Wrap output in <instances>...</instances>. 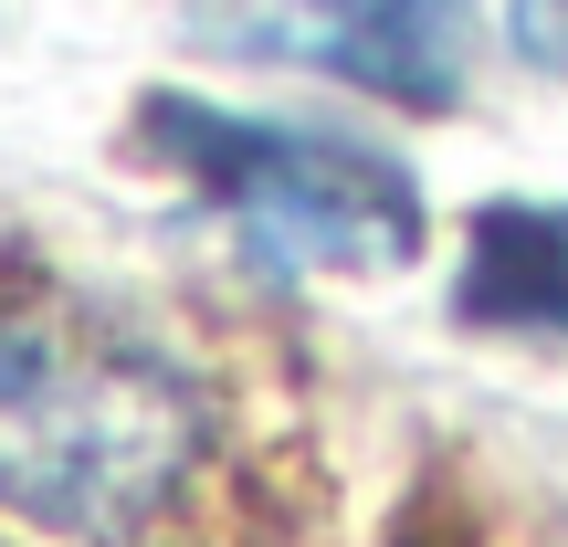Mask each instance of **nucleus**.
<instances>
[{
    "label": "nucleus",
    "instance_id": "obj_1",
    "mask_svg": "<svg viewBox=\"0 0 568 547\" xmlns=\"http://www.w3.org/2000/svg\"><path fill=\"white\" fill-rule=\"evenodd\" d=\"M201 453L211 422L169 358L116 326L0 305V516L126 547L201 485Z\"/></svg>",
    "mask_w": 568,
    "mask_h": 547
},
{
    "label": "nucleus",
    "instance_id": "obj_2",
    "mask_svg": "<svg viewBox=\"0 0 568 547\" xmlns=\"http://www.w3.org/2000/svg\"><path fill=\"white\" fill-rule=\"evenodd\" d=\"M148 138L169 169L211 190L253 243L295 253V264H400L422 243V190L379 159V148L316 138V126H264V117H222V105H148Z\"/></svg>",
    "mask_w": 568,
    "mask_h": 547
},
{
    "label": "nucleus",
    "instance_id": "obj_3",
    "mask_svg": "<svg viewBox=\"0 0 568 547\" xmlns=\"http://www.w3.org/2000/svg\"><path fill=\"white\" fill-rule=\"evenodd\" d=\"M180 11L222 53L305 63V74L368 84L389 105H443L474 32V0H180Z\"/></svg>",
    "mask_w": 568,
    "mask_h": 547
},
{
    "label": "nucleus",
    "instance_id": "obj_4",
    "mask_svg": "<svg viewBox=\"0 0 568 547\" xmlns=\"http://www.w3.org/2000/svg\"><path fill=\"white\" fill-rule=\"evenodd\" d=\"M464 316L506 337H568V201H506L474 222Z\"/></svg>",
    "mask_w": 568,
    "mask_h": 547
},
{
    "label": "nucleus",
    "instance_id": "obj_5",
    "mask_svg": "<svg viewBox=\"0 0 568 547\" xmlns=\"http://www.w3.org/2000/svg\"><path fill=\"white\" fill-rule=\"evenodd\" d=\"M516 42L548 53V63H568V0H516Z\"/></svg>",
    "mask_w": 568,
    "mask_h": 547
}]
</instances>
